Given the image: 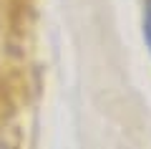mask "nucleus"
<instances>
[{
	"label": "nucleus",
	"instance_id": "obj_1",
	"mask_svg": "<svg viewBox=\"0 0 151 149\" xmlns=\"http://www.w3.org/2000/svg\"><path fill=\"white\" fill-rule=\"evenodd\" d=\"M144 36H146V43H149V51H151V5L146 8V18H144Z\"/></svg>",
	"mask_w": 151,
	"mask_h": 149
},
{
	"label": "nucleus",
	"instance_id": "obj_2",
	"mask_svg": "<svg viewBox=\"0 0 151 149\" xmlns=\"http://www.w3.org/2000/svg\"><path fill=\"white\" fill-rule=\"evenodd\" d=\"M0 149H8V147H5V144H0Z\"/></svg>",
	"mask_w": 151,
	"mask_h": 149
}]
</instances>
